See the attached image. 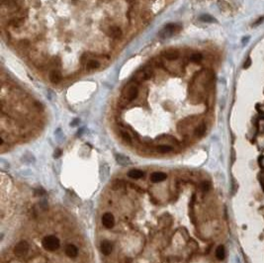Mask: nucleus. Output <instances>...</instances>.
<instances>
[{
  "label": "nucleus",
  "mask_w": 264,
  "mask_h": 263,
  "mask_svg": "<svg viewBox=\"0 0 264 263\" xmlns=\"http://www.w3.org/2000/svg\"><path fill=\"white\" fill-rule=\"evenodd\" d=\"M29 251V244L27 243V241H20L16 244L14 248V253L15 255H17L19 257H22L24 255H26Z\"/></svg>",
  "instance_id": "5"
},
{
  "label": "nucleus",
  "mask_w": 264,
  "mask_h": 263,
  "mask_svg": "<svg viewBox=\"0 0 264 263\" xmlns=\"http://www.w3.org/2000/svg\"><path fill=\"white\" fill-rule=\"evenodd\" d=\"M59 239L55 235H48L43 239V246L49 251H55L59 247Z\"/></svg>",
  "instance_id": "3"
},
{
  "label": "nucleus",
  "mask_w": 264,
  "mask_h": 263,
  "mask_svg": "<svg viewBox=\"0 0 264 263\" xmlns=\"http://www.w3.org/2000/svg\"><path fill=\"white\" fill-rule=\"evenodd\" d=\"M226 256V250H225V247L222 245H220L217 247L216 249V257L218 258L219 260H224Z\"/></svg>",
  "instance_id": "15"
},
{
  "label": "nucleus",
  "mask_w": 264,
  "mask_h": 263,
  "mask_svg": "<svg viewBox=\"0 0 264 263\" xmlns=\"http://www.w3.org/2000/svg\"><path fill=\"white\" fill-rule=\"evenodd\" d=\"M65 254L68 257H70V258H75L77 254H78V249H77V247L75 245L68 244L65 248Z\"/></svg>",
  "instance_id": "11"
},
{
  "label": "nucleus",
  "mask_w": 264,
  "mask_h": 263,
  "mask_svg": "<svg viewBox=\"0 0 264 263\" xmlns=\"http://www.w3.org/2000/svg\"><path fill=\"white\" fill-rule=\"evenodd\" d=\"M181 26L178 24H168L166 26H164V28L159 32V37L162 39H166L173 36L174 34L178 33L181 30Z\"/></svg>",
  "instance_id": "4"
},
{
  "label": "nucleus",
  "mask_w": 264,
  "mask_h": 263,
  "mask_svg": "<svg viewBox=\"0 0 264 263\" xmlns=\"http://www.w3.org/2000/svg\"><path fill=\"white\" fill-rule=\"evenodd\" d=\"M138 94H139V88L134 82H131V83L127 84L124 87V89L122 91V95L120 98V101H119V105L122 107L128 105L129 103H131L132 101L136 99L138 97Z\"/></svg>",
  "instance_id": "1"
},
{
  "label": "nucleus",
  "mask_w": 264,
  "mask_h": 263,
  "mask_svg": "<svg viewBox=\"0 0 264 263\" xmlns=\"http://www.w3.org/2000/svg\"><path fill=\"white\" fill-rule=\"evenodd\" d=\"M102 224L106 229H111L115 224V218L111 213H106L102 216Z\"/></svg>",
  "instance_id": "7"
},
{
  "label": "nucleus",
  "mask_w": 264,
  "mask_h": 263,
  "mask_svg": "<svg viewBox=\"0 0 264 263\" xmlns=\"http://www.w3.org/2000/svg\"><path fill=\"white\" fill-rule=\"evenodd\" d=\"M166 178H167V175L163 172H154V173L152 174V176H151V180L153 183L162 182Z\"/></svg>",
  "instance_id": "10"
},
{
  "label": "nucleus",
  "mask_w": 264,
  "mask_h": 263,
  "mask_svg": "<svg viewBox=\"0 0 264 263\" xmlns=\"http://www.w3.org/2000/svg\"><path fill=\"white\" fill-rule=\"evenodd\" d=\"M156 149L161 153H165V152H169L172 151V147L168 146V144H159V146L156 147Z\"/></svg>",
  "instance_id": "17"
},
{
  "label": "nucleus",
  "mask_w": 264,
  "mask_h": 263,
  "mask_svg": "<svg viewBox=\"0 0 264 263\" xmlns=\"http://www.w3.org/2000/svg\"><path fill=\"white\" fill-rule=\"evenodd\" d=\"M128 175L130 176L131 178H134V179H139L142 178L143 176V172L142 171V170H139V169H132L129 171Z\"/></svg>",
  "instance_id": "13"
},
{
  "label": "nucleus",
  "mask_w": 264,
  "mask_h": 263,
  "mask_svg": "<svg viewBox=\"0 0 264 263\" xmlns=\"http://www.w3.org/2000/svg\"><path fill=\"white\" fill-rule=\"evenodd\" d=\"M60 154H61L60 151H59V149H58V151H56V153H55V157H59Z\"/></svg>",
  "instance_id": "25"
},
{
  "label": "nucleus",
  "mask_w": 264,
  "mask_h": 263,
  "mask_svg": "<svg viewBox=\"0 0 264 263\" xmlns=\"http://www.w3.org/2000/svg\"><path fill=\"white\" fill-rule=\"evenodd\" d=\"M100 66V64L98 60H95V59H90L87 61V64H86V69L88 70H94V69H97Z\"/></svg>",
  "instance_id": "14"
},
{
  "label": "nucleus",
  "mask_w": 264,
  "mask_h": 263,
  "mask_svg": "<svg viewBox=\"0 0 264 263\" xmlns=\"http://www.w3.org/2000/svg\"><path fill=\"white\" fill-rule=\"evenodd\" d=\"M121 135H122L123 140L125 141V142H127L128 143H131V142H132V138H131L130 134H129L128 132H122Z\"/></svg>",
  "instance_id": "22"
},
{
  "label": "nucleus",
  "mask_w": 264,
  "mask_h": 263,
  "mask_svg": "<svg viewBox=\"0 0 264 263\" xmlns=\"http://www.w3.org/2000/svg\"><path fill=\"white\" fill-rule=\"evenodd\" d=\"M205 132H206V126L204 125V124H201L200 126H198L197 128H196L195 135L197 136V137H201V136L204 135Z\"/></svg>",
  "instance_id": "18"
},
{
  "label": "nucleus",
  "mask_w": 264,
  "mask_h": 263,
  "mask_svg": "<svg viewBox=\"0 0 264 263\" xmlns=\"http://www.w3.org/2000/svg\"><path fill=\"white\" fill-rule=\"evenodd\" d=\"M190 60L193 61V63L195 64H198L200 63V61L202 60V55L199 54V53H195V54H192L190 56Z\"/></svg>",
  "instance_id": "20"
},
{
  "label": "nucleus",
  "mask_w": 264,
  "mask_h": 263,
  "mask_svg": "<svg viewBox=\"0 0 264 263\" xmlns=\"http://www.w3.org/2000/svg\"><path fill=\"white\" fill-rule=\"evenodd\" d=\"M263 20H264V17H261V18H260L259 20H258V21H256V22H255L254 26H257V25H259V24H261V22L263 21Z\"/></svg>",
  "instance_id": "24"
},
{
  "label": "nucleus",
  "mask_w": 264,
  "mask_h": 263,
  "mask_svg": "<svg viewBox=\"0 0 264 263\" xmlns=\"http://www.w3.org/2000/svg\"><path fill=\"white\" fill-rule=\"evenodd\" d=\"M127 1H129V2H132V1H133V0H127Z\"/></svg>",
  "instance_id": "27"
},
{
  "label": "nucleus",
  "mask_w": 264,
  "mask_h": 263,
  "mask_svg": "<svg viewBox=\"0 0 264 263\" xmlns=\"http://www.w3.org/2000/svg\"><path fill=\"white\" fill-rule=\"evenodd\" d=\"M105 32L108 36H109V37H111L113 39H119V38H121V36H122L121 29L119 28L118 26H115V25H109L105 29Z\"/></svg>",
  "instance_id": "6"
},
{
  "label": "nucleus",
  "mask_w": 264,
  "mask_h": 263,
  "mask_svg": "<svg viewBox=\"0 0 264 263\" xmlns=\"http://www.w3.org/2000/svg\"><path fill=\"white\" fill-rule=\"evenodd\" d=\"M250 65H251V59H250L249 58H248V59H247L245 60L244 65H243V68H245V69H246V68H249Z\"/></svg>",
  "instance_id": "23"
},
{
  "label": "nucleus",
  "mask_w": 264,
  "mask_h": 263,
  "mask_svg": "<svg viewBox=\"0 0 264 263\" xmlns=\"http://www.w3.org/2000/svg\"><path fill=\"white\" fill-rule=\"evenodd\" d=\"M163 56L167 60H176L179 58V53L176 50H167L163 53Z\"/></svg>",
  "instance_id": "9"
},
{
  "label": "nucleus",
  "mask_w": 264,
  "mask_h": 263,
  "mask_svg": "<svg viewBox=\"0 0 264 263\" xmlns=\"http://www.w3.org/2000/svg\"><path fill=\"white\" fill-rule=\"evenodd\" d=\"M152 75H153V70L151 68H148V66H146L143 69L136 72V74L134 75L133 80L134 82H137V83H143V81L151 79Z\"/></svg>",
  "instance_id": "2"
},
{
  "label": "nucleus",
  "mask_w": 264,
  "mask_h": 263,
  "mask_svg": "<svg viewBox=\"0 0 264 263\" xmlns=\"http://www.w3.org/2000/svg\"><path fill=\"white\" fill-rule=\"evenodd\" d=\"M260 181H261V183H262V186L264 185V172L261 174V177H260Z\"/></svg>",
  "instance_id": "26"
},
{
  "label": "nucleus",
  "mask_w": 264,
  "mask_h": 263,
  "mask_svg": "<svg viewBox=\"0 0 264 263\" xmlns=\"http://www.w3.org/2000/svg\"><path fill=\"white\" fill-rule=\"evenodd\" d=\"M50 80L53 82V83H55V84H56V83H59V82L61 80V74H60V72L59 71V70H56V69H55V70H53L50 73Z\"/></svg>",
  "instance_id": "12"
},
{
  "label": "nucleus",
  "mask_w": 264,
  "mask_h": 263,
  "mask_svg": "<svg viewBox=\"0 0 264 263\" xmlns=\"http://www.w3.org/2000/svg\"><path fill=\"white\" fill-rule=\"evenodd\" d=\"M24 23V19L23 18H14L12 19L11 21H10V25L14 26V27H19V26H21L22 24Z\"/></svg>",
  "instance_id": "21"
},
{
  "label": "nucleus",
  "mask_w": 264,
  "mask_h": 263,
  "mask_svg": "<svg viewBox=\"0 0 264 263\" xmlns=\"http://www.w3.org/2000/svg\"><path fill=\"white\" fill-rule=\"evenodd\" d=\"M152 14L148 10H146V11H143L142 13V20L144 23H148L152 20Z\"/></svg>",
  "instance_id": "16"
},
{
  "label": "nucleus",
  "mask_w": 264,
  "mask_h": 263,
  "mask_svg": "<svg viewBox=\"0 0 264 263\" xmlns=\"http://www.w3.org/2000/svg\"><path fill=\"white\" fill-rule=\"evenodd\" d=\"M113 250V245L110 241L104 240L101 242V252L104 255H110Z\"/></svg>",
  "instance_id": "8"
},
{
  "label": "nucleus",
  "mask_w": 264,
  "mask_h": 263,
  "mask_svg": "<svg viewBox=\"0 0 264 263\" xmlns=\"http://www.w3.org/2000/svg\"><path fill=\"white\" fill-rule=\"evenodd\" d=\"M200 20L202 22H205V23H212V22L216 21V19L214 17H212L211 15H208V14L202 15V16L200 17Z\"/></svg>",
  "instance_id": "19"
}]
</instances>
